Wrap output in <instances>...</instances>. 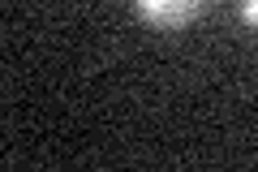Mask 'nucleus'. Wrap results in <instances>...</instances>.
<instances>
[{
  "label": "nucleus",
  "instance_id": "1",
  "mask_svg": "<svg viewBox=\"0 0 258 172\" xmlns=\"http://www.w3.org/2000/svg\"><path fill=\"white\" fill-rule=\"evenodd\" d=\"M138 13L159 30H181L203 13V0H134Z\"/></svg>",
  "mask_w": 258,
  "mask_h": 172
},
{
  "label": "nucleus",
  "instance_id": "2",
  "mask_svg": "<svg viewBox=\"0 0 258 172\" xmlns=\"http://www.w3.org/2000/svg\"><path fill=\"white\" fill-rule=\"evenodd\" d=\"M241 22L249 30H258V0H241Z\"/></svg>",
  "mask_w": 258,
  "mask_h": 172
}]
</instances>
